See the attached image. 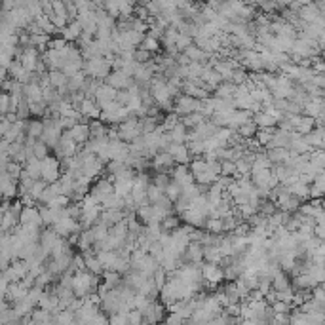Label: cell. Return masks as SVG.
<instances>
[{
    "mask_svg": "<svg viewBox=\"0 0 325 325\" xmlns=\"http://www.w3.org/2000/svg\"><path fill=\"white\" fill-rule=\"evenodd\" d=\"M84 72H86L87 78L105 82L112 72V61L111 59H107V57H94V59H87V61H84Z\"/></svg>",
    "mask_w": 325,
    "mask_h": 325,
    "instance_id": "6da1fadb",
    "label": "cell"
},
{
    "mask_svg": "<svg viewBox=\"0 0 325 325\" xmlns=\"http://www.w3.org/2000/svg\"><path fill=\"white\" fill-rule=\"evenodd\" d=\"M118 129H120V141H124V143L127 145H131L135 139H139L141 135H145L141 120L135 118L133 114H131V118H127L124 124H120Z\"/></svg>",
    "mask_w": 325,
    "mask_h": 325,
    "instance_id": "7a4b0ae2",
    "label": "cell"
},
{
    "mask_svg": "<svg viewBox=\"0 0 325 325\" xmlns=\"http://www.w3.org/2000/svg\"><path fill=\"white\" fill-rule=\"evenodd\" d=\"M127 118H131V112L127 111L126 107H122L118 101L107 105L103 109V114H101V120H103V122H109V124H114V126L124 124Z\"/></svg>",
    "mask_w": 325,
    "mask_h": 325,
    "instance_id": "3957f363",
    "label": "cell"
},
{
    "mask_svg": "<svg viewBox=\"0 0 325 325\" xmlns=\"http://www.w3.org/2000/svg\"><path fill=\"white\" fill-rule=\"evenodd\" d=\"M202 105L204 101H198L194 97H189V96H181L177 101H175V109L173 112L179 116V118H184V116H191L194 112H202Z\"/></svg>",
    "mask_w": 325,
    "mask_h": 325,
    "instance_id": "277c9868",
    "label": "cell"
},
{
    "mask_svg": "<svg viewBox=\"0 0 325 325\" xmlns=\"http://www.w3.org/2000/svg\"><path fill=\"white\" fill-rule=\"evenodd\" d=\"M61 162L54 156H48L46 160H42V181H46L48 184H54L61 179Z\"/></svg>",
    "mask_w": 325,
    "mask_h": 325,
    "instance_id": "5b68a950",
    "label": "cell"
},
{
    "mask_svg": "<svg viewBox=\"0 0 325 325\" xmlns=\"http://www.w3.org/2000/svg\"><path fill=\"white\" fill-rule=\"evenodd\" d=\"M54 230L57 232V236L63 240H69L74 234H80L82 232V224L78 221H74L71 217H65L63 221H59L54 224Z\"/></svg>",
    "mask_w": 325,
    "mask_h": 325,
    "instance_id": "8992f818",
    "label": "cell"
},
{
    "mask_svg": "<svg viewBox=\"0 0 325 325\" xmlns=\"http://www.w3.org/2000/svg\"><path fill=\"white\" fill-rule=\"evenodd\" d=\"M181 217V221L184 222V224H191V226H194V228H206L207 226V221H209V215L206 213V211H202V209H194V207H191L189 211H184L182 215H179Z\"/></svg>",
    "mask_w": 325,
    "mask_h": 325,
    "instance_id": "52a82bcc",
    "label": "cell"
},
{
    "mask_svg": "<svg viewBox=\"0 0 325 325\" xmlns=\"http://www.w3.org/2000/svg\"><path fill=\"white\" fill-rule=\"evenodd\" d=\"M17 59L21 61L25 71H31V72L36 71V65L42 61L38 48H34V46H27V48L21 50V52H19V56H17Z\"/></svg>",
    "mask_w": 325,
    "mask_h": 325,
    "instance_id": "ba28073f",
    "label": "cell"
},
{
    "mask_svg": "<svg viewBox=\"0 0 325 325\" xmlns=\"http://www.w3.org/2000/svg\"><path fill=\"white\" fill-rule=\"evenodd\" d=\"M171 181L175 184H179L182 191L184 189H189L192 184H196V179H194V175L191 173V167L189 166H177L171 171Z\"/></svg>",
    "mask_w": 325,
    "mask_h": 325,
    "instance_id": "9c48e42d",
    "label": "cell"
},
{
    "mask_svg": "<svg viewBox=\"0 0 325 325\" xmlns=\"http://www.w3.org/2000/svg\"><path fill=\"white\" fill-rule=\"evenodd\" d=\"M177 164H175L173 156L169 152H158L154 160H152V169H156V173H169L173 171Z\"/></svg>",
    "mask_w": 325,
    "mask_h": 325,
    "instance_id": "30bf717a",
    "label": "cell"
},
{
    "mask_svg": "<svg viewBox=\"0 0 325 325\" xmlns=\"http://www.w3.org/2000/svg\"><path fill=\"white\" fill-rule=\"evenodd\" d=\"M202 274H204V280L207 282V286H217L219 282L224 280V270L215 262H204L202 264Z\"/></svg>",
    "mask_w": 325,
    "mask_h": 325,
    "instance_id": "8fae6325",
    "label": "cell"
},
{
    "mask_svg": "<svg viewBox=\"0 0 325 325\" xmlns=\"http://www.w3.org/2000/svg\"><path fill=\"white\" fill-rule=\"evenodd\" d=\"M105 84H109L111 87H114V89H118V91H122V89H129V87L135 84V80L131 78V76H127L126 72L122 71H112L111 76L105 80Z\"/></svg>",
    "mask_w": 325,
    "mask_h": 325,
    "instance_id": "7c38bea8",
    "label": "cell"
},
{
    "mask_svg": "<svg viewBox=\"0 0 325 325\" xmlns=\"http://www.w3.org/2000/svg\"><path fill=\"white\" fill-rule=\"evenodd\" d=\"M0 187H2V196H4V200L14 202L12 198L19 196V181L12 179L8 173H2V182H0Z\"/></svg>",
    "mask_w": 325,
    "mask_h": 325,
    "instance_id": "4fadbf2b",
    "label": "cell"
},
{
    "mask_svg": "<svg viewBox=\"0 0 325 325\" xmlns=\"http://www.w3.org/2000/svg\"><path fill=\"white\" fill-rule=\"evenodd\" d=\"M61 240L63 238L57 236L56 230H44L42 236H40V247H42V251L50 257V255L54 253V249H56V246L61 242Z\"/></svg>",
    "mask_w": 325,
    "mask_h": 325,
    "instance_id": "5bb4252c",
    "label": "cell"
},
{
    "mask_svg": "<svg viewBox=\"0 0 325 325\" xmlns=\"http://www.w3.org/2000/svg\"><path fill=\"white\" fill-rule=\"evenodd\" d=\"M116 97H118V89L111 87L109 84H103V86L99 87V91H97L96 103L99 105L101 109H105L107 105L114 103V101H116Z\"/></svg>",
    "mask_w": 325,
    "mask_h": 325,
    "instance_id": "9a60e30c",
    "label": "cell"
},
{
    "mask_svg": "<svg viewBox=\"0 0 325 325\" xmlns=\"http://www.w3.org/2000/svg\"><path fill=\"white\" fill-rule=\"evenodd\" d=\"M169 154L173 156V160H175V164L177 166H189L191 164V151H189V147L187 145H171L169 147Z\"/></svg>",
    "mask_w": 325,
    "mask_h": 325,
    "instance_id": "2e32d148",
    "label": "cell"
},
{
    "mask_svg": "<svg viewBox=\"0 0 325 325\" xmlns=\"http://www.w3.org/2000/svg\"><path fill=\"white\" fill-rule=\"evenodd\" d=\"M59 34H61V38H63L65 42L72 44V42H78L80 36L84 34V29H82V25H80L78 19H76V21H71V23L67 25L63 31H59Z\"/></svg>",
    "mask_w": 325,
    "mask_h": 325,
    "instance_id": "e0dca14e",
    "label": "cell"
},
{
    "mask_svg": "<svg viewBox=\"0 0 325 325\" xmlns=\"http://www.w3.org/2000/svg\"><path fill=\"white\" fill-rule=\"evenodd\" d=\"M78 111L82 112L84 120H101V114H103V109L94 99H86Z\"/></svg>",
    "mask_w": 325,
    "mask_h": 325,
    "instance_id": "ac0fdd59",
    "label": "cell"
},
{
    "mask_svg": "<svg viewBox=\"0 0 325 325\" xmlns=\"http://www.w3.org/2000/svg\"><path fill=\"white\" fill-rule=\"evenodd\" d=\"M82 255H84V259H86L87 272H89V274H94V276H101V277H103L105 268H103V264H101V261L97 259L96 249H91V251H87V253H82Z\"/></svg>",
    "mask_w": 325,
    "mask_h": 325,
    "instance_id": "d6986e66",
    "label": "cell"
},
{
    "mask_svg": "<svg viewBox=\"0 0 325 325\" xmlns=\"http://www.w3.org/2000/svg\"><path fill=\"white\" fill-rule=\"evenodd\" d=\"M71 135L72 139L76 141V143L82 147V145H86L89 139H91V129H89V124H86V122H80V124H76V126L71 129Z\"/></svg>",
    "mask_w": 325,
    "mask_h": 325,
    "instance_id": "ffe728a7",
    "label": "cell"
},
{
    "mask_svg": "<svg viewBox=\"0 0 325 325\" xmlns=\"http://www.w3.org/2000/svg\"><path fill=\"white\" fill-rule=\"evenodd\" d=\"M160 268H162V266H160L158 259H154L152 255H147L143 264H141V268H139V272H141L145 277H149V280H151V277H154V274H156Z\"/></svg>",
    "mask_w": 325,
    "mask_h": 325,
    "instance_id": "44dd1931",
    "label": "cell"
},
{
    "mask_svg": "<svg viewBox=\"0 0 325 325\" xmlns=\"http://www.w3.org/2000/svg\"><path fill=\"white\" fill-rule=\"evenodd\" d=\"M272 289L274 291H289V289H293L291 287V280H289V274H286L284 270H277L274 280H272Z\"/></svg>",
    "mask_w": 325,
    "mask_h": 325,
    "instance_id": "7402d4cb",
    "label": "cell"
},
{
    "mask_svg": "<svg viewBox=\"0 0 325 325\" xmlns=\"http://www.w3.org/2000/svg\"><path fill=\"white\" fill-rule=\"evenodd\" d=\"M42 135H44V120L40 118H32L27 122V137H31V139H42Z\"/></svg>",
    "mask_w": 325,
    "mask_h": 325,
    "instance_id": "603a6c76",
    "label": "cell"
},
{
    "mask_svg": "<svg viewBox=\"0 0 325 325\" xmlns=\"http://www.w3.org/2000/svg\"><path fill=\"white\" fill-rule=\"evenodd\" d=\"M169 135H171V139H173L175 145H187L189 143V127L184 126L182 122H179V124L169 131Z\"/></svg>",
    "mask_w": 325,
    "mask_h": 325,
    "instance_id": "cb8c5ba5",
    "label": "cell"
},
{
    "mask_svg": "<svg viewBox=\"0 0 325 325\" xmlns=\"http://www.w3.org/2000/svg\"><path fill=\"white\" fill-rule=\"evenodd\" d=\"M78 249L82 253H87V251H91L94 246H96V240H94V234H91V230H82L78 236Z\"/></svg>",
    "mask_w": 325,
    "mask_h": 325,
    "instance_id": "d4e9b609",
    "label": "cell"
},
{
    "mask_svg": "<svg viewBox=\"0 0 325 325\" xmlns=\"http://www.w3.org/2000/svg\"><path fill=\"white\" fill-rule=\"evenodd\" d=\"M23 167L31 179H34V181H40V179H42V162H40L38 158L27 160V164H25Z\"/></svg>",
    "mask_w": 325,
    "mask_h": 325,
    "instance_id": "484cf974",
    "label": "cell"
},
{
    "mask_svg": "<svg viewBox=\"0 0 325 325\" xmlns=\"http://www.w3.org/2000/svg\"><path fill=\"white\" fill-rule=\"evenodd\" d=\"M266 154H268V158L272 160V164H276V166H280V164H287V162L291 160V152H289V149H272V151H268Z\"/></svg>",
    "mask_w": 325,
    "mask_h": 325,
    "instance_id": "4316f807",
    "label": "cell"
},
{
    "mask_svg": "<svg viewBox=\"0 0 325 325\" xmlns=\"http://www.w3.org/2000/svg\"><path fill=\"white\" fill-rule=\"evenodd\" d=\"M48 78H50V86L54 87V89H61V87H65L69 84V76H67L63 71H50Z\"/></svg>",
    "mask_w": 325,
    "mask_h": 325,
    "instance_id": "83f0119b",
    "label": "cell"
},
{
    "mask_svg": "<svg viewBox=\"0 0 325 325\" xmlns=\"http://www.w3.org/2000/svg\"><path fill=\"white\" fill-rule=\"evenodd\" d=\"M236 89H238V86L234 82H222L221 86L215 89V97H219V99H234Z\"/></svg>",
    "mask_w": 325,
    "mask_h": 325,
    "instance_id": "f1b7e54d",
    "label": "cell"
},
{
    "mask_svg": "<svg viewBox=\"0 0 325 325\" xmlns=\"http://www.w3.org/2000/svg\"><path fill=\"white\" fill-rule=\"evenodd\" d=\"M103 209H118V211H122V209H126V198H122L116 192H112L111 196L103 202Z\"/></svg>",
    "mask_w": 325,
    "mask_h": 325,
    "instance_id": "f546056e",
    "label": "cell"
},
{
    "mask_svg": "<svg viewBox=\"0 0 325 325\" xmlns=\"http://www.w3.org/2000/svg\"><path fill=\"white\" fill-rule=\"evenodd\" d=\"M253 122L259 126V129H274V126H276L277 122L272 116H268L266 112L262 111V112H259V114H255L253 116Z\"/></svg>",
    "mask_w": 325,
    "mask_h": 325,
    "instance_id": "4dcf8cb0",
    "label": "cell"
},
{
    "mask_svg": "<svg viewBox=\"0 0 325 325\" xmlns=\"http://www.w3.org/2000/svg\"><path fill=\"white\" fill-rule=\"evenodd\" d=\"M184 56L189 57L192 63H202V65H204V61H206V59H209V57H211V56H207L204 50H200L198 46H194V44H192L191 48L184 52Z\"/></svg>",
    "mask_w": 325,
    "mask_h": 325,
    "instance_id": "1f68e13d",
    "label": "cell"
},
{
    "mask_svg": "<svg viewBox=\"0 0 325 325\" xmlns=\"http://www.w3.org/2000/svg\"><path fill=\"white\" fill-rule=\"evenodd\" d=\"M204 259H206V262L221 264L222 253H221V249H219V246H204Z\"/></svg>",
    "mask_w": 325,
    "mask_h": 325,
    "instance_id": "d6a6232c",
    "label": "cell"
},
{
    "mask_svg": "<svg viewBox=\"0 0 325 325\" xmlns=\"http://www.w3.org/2000/svg\"><path fill=\"white\" fill-rule=\"evenodd\" d=\"M162 234H164L162 224H149V226H145L143 228V236L149 240V242H160Z\"/></svg>",
    "mask_w": 325,
    "mask_h": 325,
    "instance_id": "836d02e7",
    "label": "cell"
},
{
    "mask_svg": "<svg viewBox=\"0 0 325 325\" xmlns=\"http://www.w3.org/2000/svg\"><path fill=\"white\" fill-rule=\"evenodd\" d=\"M181 122L187 127H192V129H196L198 126L206 124L207 118L204 116V114H202V112H194V114H191V116H184V118H181Z\"/></svg>",
    "mask_w": 325,
    "mask_h": 325,
    "instance_id": "e575fe53",
    "label": "cell"
},
{
    "mask_svg": "<svg viewBox=\"0 0 325 325\" xmlns=\"http://www.w3.org/2000/svg\"><path fill=\"white\" fill-rule=\"evenodd\" d=\"M89 129H91V137H109V127L105 126L103 120H91Z\"/></svg>",
    "mask_w": 325,
    "mask_h": 325,
    "instance_id": "d590c367",
    "label": "cell"
},
{
    "mask_svg": "<svg viewBox=\"0 0 325 325\" xmlns=\"http://www.w3.org/2000/svg\"><path fill=\"white\" fill-rule=\"evenodd\" d=\"M257 133H259V126L255 124L253 120H251V122H247V124H244V126L238 129V135L242 137V139H251V137H257Z\"/></svg>",
    "mask_w": 325,
    "mask_h": 325,
    "instance_id": "8d00e7d4",
    "label": "cell"
},
{
    "mask_svg": "<svg viewBox=\"0 0 325 325\" xmlns=\"http://www.w3.org/2000/svg\"><path fill=\"white\" fill-rule=\"evenodd\" d=\"M152 184H156L160 191L166 192L169 189V184H171V175L169 173H156L152 177Z\"/></svg>",
    "mask_w": 325,
    "mask_h": 325,
    "instance_id": "74e56055",
    "label": "cell"
},
{
    "mask_svg": "<svg viewBox=\"0 0 325 325\" xmlns=\"http://www.w3.org/2000/svg\"><path fill=\"white\" fill-rule=\"evenodd\" d=\"M91 230V234H94V240H96V244H103L105 240L109 238V230L111 228H107L105 224H101V222H97L94 228H89Z\"/></svg>",
    "mask_w": 325,
    "mask_h": 325,
    "instance_id": "f35d334b",
    "label": "cell"
},
{
    "mask_svg": "<svg viewBox=\"0 0 325 325\" xmlns=\"http://www.w3.org/2000/svg\"><path fill=\"white\" fill-rule=\"evenodd\" d=\"M179 226H182L181 224V217L179 215H169L166 221L162 222V228H164V232H175V230L179 228Z\"/></svg>",
    "mask_w": 325,
    "mask_h": 325,
    "instance_id": "ab89813d",
    "label": "cell"
},
{
    "mask_svg": "<svg viewBox=\"0 0 325 325\" xmlns=\"http://www.w3.org/2000/svg\"><path fill=\"white\" fill-rule=\"evenodd\" d=\"M32 154H34V158H38L40 162H42V160H46L50 156V147L46 143H44V141H36V143H34V149H32Z\"/></svg>",
    "mask_w": 325,
    "mask_h": 325,
    "instance_id": "60d3db41",
    "label": "cell"
},
{
    "mask_svg": "<svg viewBox=\"0 0 325 325\" xmlns=\"http://www.w3.org/2000/svg\"><path fill=\"white\" fill-rule=\"evenodd\" d=\"M127 169H131V167L127 166V164H124V162H111L109 166H107V171L111 173V177L114 179V177H118V175L126 173Z\"/></svg>",
    "mask_w": 325,
    "mask_h": 325,
    "instance_id": "b9f144b4",
    "label": "cell"
},
{
    "mask_svg": "<svg viewBox=\"0 0 325 325\" xmlns=\"http://www.w3.org/2000/svg\"><path fill=\"white\" fill-rule=\"evenodd\" d=\"M141 50H145V52H149V54H158L160 52V40L152 38V36H149L147 34V38L143 40V44H141Z\"/></svg>",
    "mask_w": 325,
    "mask_h": 325,
    "instance_id": "7bdbcfd3",
    "label": "cell"
},
{
    "mask_svg": "<svg viewBox=\"0 0 325 325\" xmlns=\"http://www.w3.org/2000/svg\"><path fill=\"white\" fill-rule=\"evenodd\" d=\"M164 196H166V192H162L156 184L151 182V187H149V202H151V206H156Z\"/></svg>",
    "mask_w": 325,
    "mask_h": 325,
    "instance_id": "ee69618b",
    "label": "cell"
},
{
    "mask_svg": "<svg viewBox=\"0 0 325 325\" xmlns=\"http://www.w3.org/2000/svg\"><path fill=\"white\" fill-rule=\"evenodd\" d=\"M206 232L215 234V236L222 234V232H224V230H222V219H209V221H207V226H206Z\"/></svg>",
    "mask_w": 325,
    "mask_h": 325,
    "instance_id": "f6af8a7d",
    "label": "cell"
},
{
    "mask_svg": "<svg viewBox=\"0 0 325 325\" xmlns=\"http://www.w3.org/2000/svg\"><path fill=\"white\" fill-rule=\"evenodd\" d=\"M272 135H274V129H259V133H257V141H259V145L268 147L270 141H272Z\"/></svg>",
    "mask_w": 325,
    "mask_h": 325,
    "instance_id": "bcb514c9",
    "label": "cell"
},
{
    "mask_svg": "<svg viewBox=\"0 0 325 325\" xmlns=\"http://www.w3.org/2000/svg\"><path fill=\"white\" fill-rule=\"evenodd\" d=\"M192 42H194V38H191V36H184V34H179V36H177V50L184 54V52H187V50L192 46Z\"/></svg>",
    "mask_w": 325,
    "mask_h": 325,
    "instance_id": "7dc6e473",
    "label": "cell"
},
{
    "mask_svg": "<svg viewBox=\"0 0 325 325\" xmlns=\"http://www.w3.org/2000/svg\"><path fill=\"white\" fill-rule=\"evenodd\" d=\"M272 308L276 314H291L293 312V304H287V302H282V301H276L272 304Z\"/></svg>",
    "mask_w": 325,
    "mask_h": 325,
    "instance_id": "c3c4849f",
    "label": "cell"
},
{
    "mask_svg": "<svg viewBox=\"0 0 325 325\" xmlns=\"http://www.w3.org/2000/svg\"><path fill=\"white\" fill-rule=\"evenodd\" d=\"M135 61L139 65H147L152 61V54H149V52H145V50H135Z\"/></svg>",
    "mask_w": 325,
    "mask_h": 325,
    "instance_id": "681fc988",
    "label": "cell"
},
{
    "mask_svg": "<svg viewBox=\"0 0 325 325\" xmlns=\"http://www.w3.org/2000/svg\"><path fill=\"white\" fill-rule=\"evenodd\" d=\"M232 175H238L236 162H222V175L221 177H232Z\"/></svg>",
    "mask_w": 325,
    "mask_h": 325,
    "instance_id": "f907efd6",
    "label": "cell"
},
{
    "mask_svg": "<svg viewBox=\"0 0 325 325\" xmlns=\"http://www.w3.org/2000/svg\"><path fill=\"white\" fill-rule=\"evenodd\" d=\"M10 109H12V99H10V94H2V101H0V112H2V116H8Z\"/></svg>",
    "mask_w": 325,
    "mask_h": 325,
    "instance_id": "816d5d0a",
    "label": "cell"
},
{
    "mask_svg": "<svg viewBox=\"0 0 325 325\" xmlns=\"http://www.w3.org/2000/svg\"><path fill=\"white\" fill-rule=\"evenodd\" d=\"M109 323L111 325H129V317L127 314H114L109 317Z\"/></svg>",
    "mask_w": 325,
    "mask_h": 325,
    "instance_id": "f5cc1de1",
    "label": "cell"
},
{
    "mask_svg": "<svg viewBox=\"0 0 325 325\" xmlns=\"http://www.w3.org/2000/svg\"><path fill=\"white\" fill-rule=\"evenodd\" d=\"M12 126H14L12 122H8L6 118H2V127H0V133H2V137H4V135H6L10 129H12Z\"/></svg>",
    "mask_w": 325,
    "mask_h": 325,
    "instance_id": "db71d44e",
    "label": "cell"
}]
</instances>
